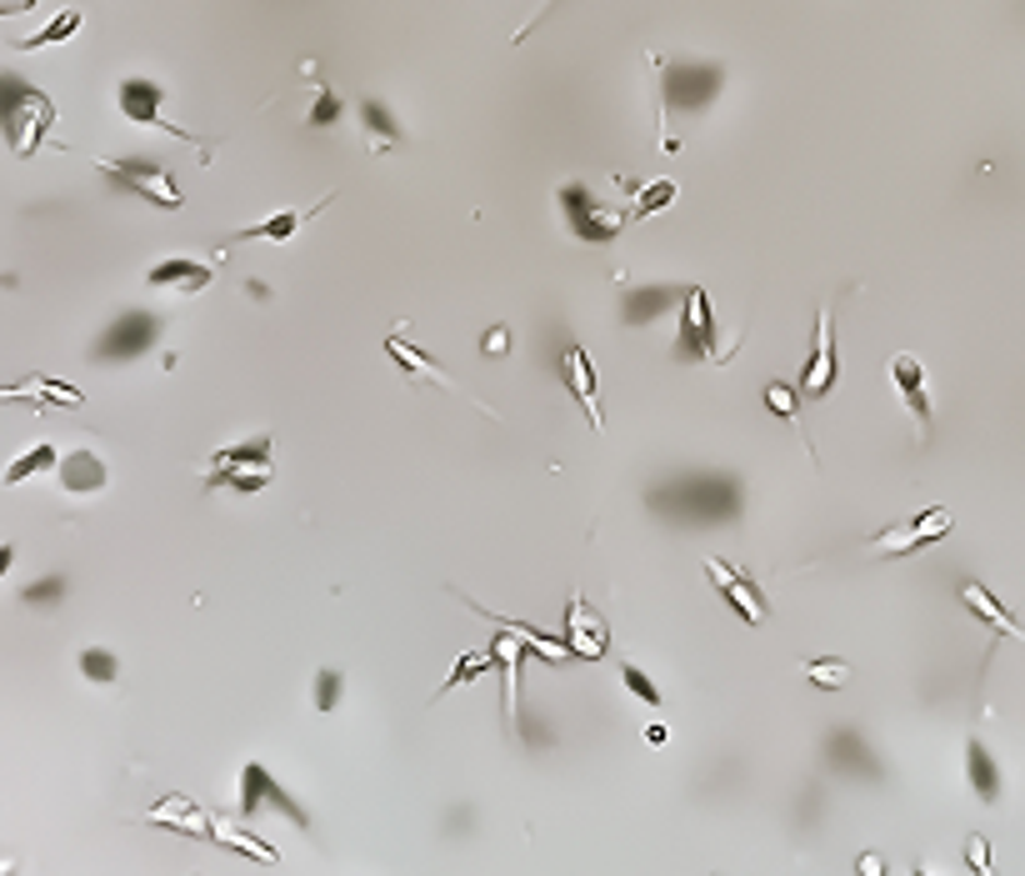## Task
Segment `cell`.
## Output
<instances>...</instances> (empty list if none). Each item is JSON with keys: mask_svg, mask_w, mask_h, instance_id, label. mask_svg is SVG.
<instances>
[{"mask_svg": "<svg viewBox=\"0 0 1025 876\" xmlns=\"http://www.w3.org/2000/svg\"><path fill=\"white\" fill-rule=\"evenodd\" d=\"M50 126H56V106H50L40 91H31V85L11 81V106H5V131H11V151L21 155H36L40 141L50 136Z\"/></svg>", "mask_w": 1025, "mask_h": 876, "instance_id": "6da1fadb", "label": "cell"}, {"mask_svg": "<svg viewBox=\"0 0 1025 876\" xmlns=\"http://www.w3.org/2000/svg\"><path fill=\"white\" fill-rule=\"evenodd\" d=\"M95 166L106 171L116 186H126L130 196H141L145 206H155V211H180V206H186L176 176L165 166H155V161H95Z\"/></svg>", "mask_w": 1025, "mask_h": 876, "instance_id": "7a4b0ae2", "label": "cell"}, {"mask_svg": "<svg viewBox=\"0 0 1025 876\" xmlns=\"http://www.w3.org/2000/svg\"><path fill=\"white\" fill-rule=\"evenodd\" d=\"M720 81H726V71L720 66H700V60H675L671 71H665V81H660V110H665V120L675 116V110H696L706 106L710 95L720 91Z\"/></svg>", "mask_w": 1025, "mask_h": 876, "instance_id": "3957f363", "label": "cell"}, {"mask_svg": "<svg viewBox=\"0 0 1025 876\" xmlns=\"http://www.w3.org/2000/svg\"><path fill=\"white\" fill-rule=\"evenodd\" d=\"M211 476L215 486H236V491H260V486L271 481V441H246V446H231L221 451L211 462Z\"/></svg>", "mask_w": 1025, "mask_h": 876, "instance_id": "277c9868", "label": "cell"}, {"mask_svg": "<svg viewBox=\"0 0 1025 876\" xmlns=\"http://www.w3.org/2000/svg\"><path fill=\"white\" fill-rule=\"evenodd\" d=\"M116 101H120V110H126L136 126H155V131H170V136H180V141H190L201 155H211V145L205 141H196V136L186 131V126H176V120H165V85H155V81H120V91H116Z\"/></svg>", "mask_w": 1025, "mask_h": 876, "instance_id": "5b68a950", "label": "cell"}, {"mask_svg": "<svg viewBox=\"0 0 1025 876\" xmlns=\"http://www.w3.org/2000/svg\"><path fill=\"white\" fill-rule=\"evenodd\" d=\"M941 536H951V511H945V506H931V511H920L916 522L875 532V536H871V551H885V557H910V551H920V546L941 541Z\"/></svg>", "mask_w": 1025, "mask_h": 876, "instance_id": "8992f818", "label": "cell"}, {"mask_svg": "<svg viewBox=\"0 0 1025 876\" xmlns=\"http://www.w3.org/2000/svg\"><path fill=\"white\" fill-rule=\"evenodd\" d=\"M706 576H710V586H716L726 601H731V611L741 616L745 627H766V596L755 592L751 581L741 576V567H731L726 557H706Z\"/></svg>", "mask_w": 1025, "mask_h": 876, "instance_id": "52a82bcc", "label": "cell"}, {"mask_svg": "<svg viewBox=\"0 0 1025 876\" xmlns=\"http://www.w3.org/2000/svg\"><path fill=\"white\" fill-rule=\"evenodd\" d=\"M681 351L700 355V361H710V366H720V361H726V351L716 346V316H710V296L700 291V285H691V296H685V306H681Z\"/></svg>", "mask_w": 1025, "mask_h": 876, "instance_id": "ba28073f", "label": "cell"}, {"mask_svg": "<svg viewBox=\"0 0 1025 876\" xmlns=\"http://www.w3.org/2000/svg\"><path fill=\"white\" fill-rule=\"evenodd\" d=\"M566 646L570 656H586V662H601L611 652V627L590 611L580 592H570V606H566Z\"/></svg>", "mask_w": 1025, "mask_h": 876, "instance_id": "9c48e42d", "label": "cell"}, {"mask_svg": "<svg viewBox=\"0 0 1025 876\" xmlns=\"http://www.w3.org/2000/svg\"><path fill=\"white\" fill-rule=\"evenodd\" d=\"M836 320H830V306H821L815 316V346H811V361L801 371V392L805 396H830L836 386Z\"/></svg>", "mask_w": 1025, "mask_h": 876, "instance_id": "30bf717a", "label": "cell"}, {"mask_svg": "<svg viewBox=\"0 0 1025 876\" xmlns=\"http://www.w3.org/2000/svg\"><path fill=\"white\" fill-rule=\"evenodd\" d=\"M266 802L281 806V811L295 821V827H306V811L291 802V792H281V786L271 782V771L260 767V761H246V767H240V802H236L240 817H256V811H266Z\"/></svg>", "mask_w": 1025, "mask_h": 876, "instance_id": "8fae6325", "label": "cell"}, {"mask_svg": "<svg viewBox=\"0 0 1025 876\" xmlns=\"http://www.w3.org/2000/svg\"><path fill=\"white\" fill-rule=\"evenodd\" d=\"M561 201H566L570 231H576L580 241H611L615 231L625 225L621 211H611V206H601V201H590L586 186H566V190H561Z\"/></svg>", "mask_w": 1025, "mask_h": 876, "instance_id": "7c38bea8", "label": "cell"}, {"mask_svg": "<svg viewBox=\"0 0 1025 876\" xmlns=\"http://www.w3.org/2000/svg\"><path fill=\"white\" fill-rule=\"evenodd\" d=\"M145 821H151V827L176 831V837H190V841H211L215 837V817H205L201 806L186 802V796H165V802H155L151 811H145Z\"/></svg>", "mask_w": 1025, "mask_h": 876, "instance_id": "4fadbf2b", "label": "cell"}, {"mask_svg": "<svg viewBox=\"0 0 1025 876\" xmlns=\"http://www.w3.org/2000/svg\"><path fill=\"white\" fill-rule=\"evenodd\" d=\"M891 381L900 386V396H906V411L916 416V431L920 441L931 436V396H926V366H920L910 351L891 355Z\"/></svg>", "mask_w": 1025, "mask_h": 876, "instance_id": "5bb4252c", "label": "cell"}, {"mask_svg": "<svg viewBox=\"0 0 1025 876\" xmlns=\"http://www.w3.org/2000/svg\"><path fill=\"white\" fill-rule=\"evenodd\" d=\"M561 376H566L570 396L580 401L586 421H590L596 431H601V386H596V366H590L586 346H566V355H561Z\"/></svg>", "mask_w": 1025, "mask_h": 876, "instance_id": "9a60e30c", "label": "cell"}, {"mask_svg": "<svg viewBox=\"0 0 1025 876\" xmlns=\"http://www.w3.org/2000/svg\"><path fill=\"white\" fill-rule=\"evenodd\" d=\"M211 281H215V266L186 261V256H170V261L145 271V285H155V291H180V296H201Z\"/></svg>", "mask_w": 1025, "mask_h": 876, "instance_id": "2e32d148", "label": "cell"}, {"mask_svg": "<svg viewBox=\"0 0 1025 876\" xmlns=\"http://www.w3.org/2000/svg\"><path fill=\"white\" fill-rule=\"evenodd\" d=\"M961 601H966L970 616H980V621H986L995 636H1021V641H1025V627L1011 616V606L995 601V592H990V586H980V581H966V586H961Z\"/></svg>", "mask_w": 1025, "mask_h": 876, "instance_id": "e0dca14e", "label": "cell"}, {"mask_svg": "<svg viewBox=\"0 0 1025 876\" xmlns=\"http://www.w3.org/2000/svg\"><path fill=\"white\" fill-rule=\"evenodd\" d=\"M386 355H390V361H401V371H405L411 381H431V386H440V392H460V381H450L446 371H436V361H431L421 346L405 341L401 331L386 336Z\"/></svg>", "mask_w": 1025, "mask_h": 876, "instance_id": "ac0fdd59", "label": "cell"}, {"mask_svg": "<svg viewBox=\"0 0 1025 876\" xmlns=\"http://www.w3.org/2000/svg\"><path fill=\"white\" fill-rule=\"evenodd\" d=\"M320 206H330V196H320L316 206H301V211H275V215H266V221L240 225L231 241H291L295 231L310 221V215H320Z\"/></svg>", "mask_w": 1025, "mask_h": 876, "instance_id": "d6986e66", "label": "cell"}, {"mask_svg": "<svg viewBox=\"0 0 1025 876\" xmlns=\"http://www.w3.org/2000/svg\"><path fill=\"white\" fill-rule=\"evenodd\" d=\"M0 401H36V406H66V411H75V406H85V396L75 392V386L31 376V381H21V386H0Z\"/></svg>", "mask_w": 1025, "mask_h": 876, "instance_id": "ffe728a7", "label": "cell"}, {"mask_svg": "<svg viewBox=\"0 0 1025 876\" xmlns=\"http://www.w3.org/2000/svg\"><path fill=\"white\" fill-rule=\"evenodd\" d=\"M60 486H66V491H101V486H106V462L91 456V451H71V456L60 462Z\"/></svg>", "mask_w": 1025, "mask_h": 876, "instance_id": "44dd1931", "label": "cell"}, {"mask_svg": "<svg viewBox=\"0 0 1025 876\" xmlns=\"http://www.w3.org/2000/svg\"><path fill=\"white\" fill-rule=\"evenodd\" d=\"M56 466H60V451L50 446V441H36V446L21 451V456L5 466V476H0V481H5V486H21V481H36V476L56 471Z\"/></svg>", "mask_w": 1025, "mask_h": 876, "instance_id": "7402d4cb", "label": "cell"}, {"mask_svg": "<svg viewBox=\"0 0 1025 876\" xmlns=\"http://www.w3.org/2000/svg\"><path fill=\"white\" fill-rule=\"evenodd\" d=\"M966 767H970V786H976L980 802H995L1001 796V771H995V757L986 751V741L966 746Z\"/></svg>", "mask_w": 1025, "mask_h": 876, "instance_id": "603a6c76", "label": "cell"}, {"mask_svg": "<svg viewBox=\"0 0 1025 876\" xmlns=\"http://www.w3.org/2000/svg\"><path fill=\"white\" fill-rule=\"evenodd\" d=\"M215 837H221V846H231V852H240V856H256V862H266V866H281V856H275V846H266V841H260L256 831L236 827V821H215Z\"/></svg>", "mask_w": 1025, "mask_h": 876, "instance_id": "cb8c5ba5", "label": "cell"}, {"mask_svg": "<svg viewBox=\"0 0 1025 876\" xmlns=\"http://www.w3.org/2000/svg\"><path fill=\"white\" fill-rule=\"evenodd\" d=\"M75 31H81V11H75V5H71V11H60L50 25H40L36 36L15 40V46H21V50H46V46H60V40H71Z\"/></svg>", "mask_w": 1025, "mask_h": 876, "instance_id": "d4e9b609", "label": "cell"}, {"mask_svg": "<svg viewBox=\"0 0 1025 876\" xmlns=\"http://www.w3.org/2000/svg\"><path fill=\"white\" fill-rule=\"evenodd\" d=\"M491 671H495V652H460V662L450 666V676L440 681L436 697H446V691L466 687V681H475V676H491Z\"/></svg>", "mask_w": 1025, "mask_h": 876, "instance_id": "484cf974", "label": "cell"}, {"mask_svg": "<svg viewBox=\"0 0 1025 876\" xmlns=\"http://www.w3.org/2000/svg\"><path fill=\"white\" fill-rule=\"evenodd\" d=\"M766 406L780 416V421H790V427L801 431V392H796V386L770 381V386H766ZM801 441H805V431H801ZM805 451H811V441H805Z\"/></svg>", "mask_w": 1025, "mask_h": 876, "instance_id": "4316f807", "label": "cell"}, {"mask_svg": "<svg viewBox=\"0 0 1025 876\" xmlns=\"http://www.w3.org/2000/svg\"><path fill=\"white\" fill-rule=\"evenodd\" d=\"M361 120H366V136H376V151H390V145H401V131L390 126V116L376 106V101H361Z\"/></svg>", "mask_w": 1025, "mask_h": 876, "instance_id": "83f0119b", "label": "cell"}, {"mask_svg": "<svg viewBox=\"0 0 1025 876\" xmlns=\"http://www.w3.org/2000/svg\"><path fill=\"white\" fill-rule=\"evenodd\" d=\"M801 671H805V681H811V687H821V691H836V687H846L850 666L840 662V656H825V662H805Z\"/></svg>", "mask_w": 1025, "mask_h": 876, "instance_id": "f1b7e54d", "label": "cell"}, {"mask_svg": "<svg viewBox=\"0 0 1025 876\" xmlns=\"http://www.w3.org/2000/svg\"><path fill=\"white\" fill-rule=\"evenodd\" d=\"M671 201H675V180H656V186H646L636 196V211H631V215H656V211H665Z\"/></svg>", "mask_w": 1025, "mask_h": 876, "instance_id": "f546056e", "label": "cell"}, {"mask_svg": "<svg viewBox=\"0 0 1025 876\" xmlns=\"http://www.w3.org/2000/svg\"><path fill=\"white\" fill-rule=\"evenodd\" d=\"M621 681L631 687V697H636V701H650V706H660V687L650 681L646 671H640L636 662H621Z\"/></svg>", "mask_w": 1025, "mask_h": 876, "instance_id": "4dcf8cb0", "label": "cell"}, {"mask_svg": "<svg viewBox=\"0 0 1025 876\" xmlns=\"http://www.w3.org/2000/svg\"><path fill=\"white\" fill-rule=\"evenodd\" d=\"M81 671L91 676L95 687H110V681H116V656L110 652H81Z\"/></svg>", "mask_w": 1025, "mask_h": 876, "instance_id": "1f68e13d", "label": "cell"}, {"mask_svg": "<svg viewBox=\"0 0 1025 876\" xmlns=\"http://www.w3.org/2000/svg\"><path fill=\"white\" fill-rule=\"evenodd\" d=\"M335 116H341V95L330 91V85H316V106H310V126H330Z\"/></svg>", "mask_w": 1025, "mask_h": 876, "instance_id": "d6a6232c", "label": "cell"}, {"mask_svg": "<svg viewBox=\"0 0 1025 876\" xmlns=\"http://www.w3.org/2000/svg\"><path fill=\"white\" fill-rule=\"evenodd\" d=\"M341 701V671H320L316 676V711H330Z\"/></svg>", "mask_w": 1025, "mask_h": 876, "instance_id": "836d02e7", "label": "cell"}, {"mask_svg": "<svg viewBox=\"0 0 1025 876\" xmlns=\"http://www.w3.org/2000/svg\"><path fill=\"white\" fill-rule=\"evenodd\" d=\"M990 841L986 837H970V852H966V862L976 866V872H990V852H986Z\"/></svg>", "mask_w": 1025, "mask_h": 876, "instance_id": "e575fe53", "label": "cell"}, {"mask_svg": "<svg viewBox=\"0 0 1025 876\" xmlns=\"http://www.w3.org/2000/svg\"><path fill=\"white\" fill-rule=\"evenodd\" d=\"M485 355H506V346H510V331H506V326H495V331L491 336H485Z\"/></svg>", "mask_w": 1025, "mask_h": 876, "instance_id": "d590c367", "label": "cell"}, {"mask_svg": "<svg viewBox=\"0 0 1025 876\" xmlns=\"http://www.w3.org/2000/svg\"><path fill=\"white\" fill-rule=\"evenodd\" d=\"M40 0H0V15H21V11H36Z\"/></svg>", "mask_w": 1025, "mask_h": 876, "instance_id": "8d00e7d4", "label": "cell"}, {"mask_svg": "<svg viewBox=\"0 0 1025 876\" xmlns=\"http://www.w3.org/2000/svg\"><path fill=\"white\" fill-rule=\"evenodd\" d=\"M56 592H60V581H40V586L25 592V601H40V596H56Z\"/></svg>", "mask_w": 1025, "mask_h": 876, "instance_id": "74e56055", "label": "cell"}, {"mask_svg": "<svg viewBox=\"0 0 1025 876\" xmlns=\"http://www.w3.org/2000/svg\"><path fill=\"white\" fill-rule=\"evenodd\" d=\"M551 5H555V0H541V11H535V15H531V25H541V15H545V11H551ZM531 25H520V31H516V40H526V31H531Z\"/></svg>", "mask_w": 1025, "mask_h": 876, "instance_id": "f35d334b", "label": "cell"}, {"mask_svg": "<svg viewBox=\"0 0 1025 876\" xmlns=\"http://www.w3.org/2000/svg\"><path fill=\"white\" fill-rule=\"evenodd\" d=\"M11 567H15V546H0V581H5Z\"/></svg>", "mask_w": 1025, "mask_h": 876, "instance_id": "ab89813d", "label": "cell"}]
</instances>
